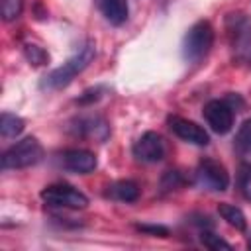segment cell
I'll return each instance as SVG.
<instances>
[{
	"instance_id": "9a60e30c",
	"label": "cell",
	"mask_w": 251,
	"mask_h": 251,
	"mask_svg": "<svg viewBox=\"0 0 251 251\" xmlns=\"http://www.w3.org/2000/svg\"><path fill=\"white\" fill-rule=\"evenodd\" d=\"M218 214H220L231 227H235V229H239V231H243L245 226H247L245 214L241 212V208H237V206H233V204H227V202L218 204Z\"/></svg>"
},
{
	"instance_id": "7402d4cb",
	"label": "cell",
	"mask_w": 251,
	"mask_h": 251,
	"mask_svg": "<svg viewBox=\"0 0 251 251\" xmlns=\"http://www.w3.org/2000/svg\"><path fill=\"white\" fill-rule=\"evenodd\" d=\"M102 94H104V86H92V88H86V90L76 98V102H78L80 106H90V104L98 102V100L102 98Z\"/></svg>"
},
{
	"instance_id": "4fadbf2b",
	"label": "cell",
	"mask_w": 251,
	"mask_h": 251,
	"mask_svg": "<svg viewBox=\"0 0 251 251\" xmlns=\"http://www.w3.org/2000/svg\"><path fill=\"white\" fill-rule=\"evenodd\" d=\"M108 188H110L108 196H112L120 202H135L139 198V186L133 180H118Z\"/></svg>"
},
{
	"instance_id": "8fae6325",
	"label": "cell",
	"mask_w": 251,
	"mask_h": 251,
	"mask_svg": "<svg viewBox=\"0 0 251 251\" xmlns=\"http://www.w3.org/2000/svg\"><path fill=\"white\" fill-rule=\"evenodd\" d=\"M59 159H61V165L67 171L76 173V175H88L98 165L96 155L88 149H67L59 155Z\"/></svg>"
},
{
	"instance_id": "2e32d148",
	"label": "cell",
	"mask_w": 251,
	"mask_h": 251,
	"mask_svg": "<svg viewBox=\"0 0 251 251\" xmlns=\"http://www.w3.org/2000/svg\"><path fill=\"white\" fill-rule=\"evenodd\" d=\"M233 145L241 155H249L251 153V118L245 120L239 126V129L235 133V139H233Z\"/></svg>"
},
{
	"instance_id": "9c48e42d",
	"label": "cell",
	"mask_w": 251,
	"mask_h": 251,
	"mask_svg": "<svg viewBox=\"0 0 251 251\" xmlns=\"http://www.w3.org/2000/svg\"><path fill=\"white\" fill-rule=\"evenodd\" d=\"M226 29L229 43L235 51H245L251 45V18L243 12L227 14L226 18Z\"/></svg>"
},
{
	"instance_id": "8992f818",
	"label": "cell",
	"mask_w": 251,
	"mask_h": 251,
	"mask_svg": "<svg viewBox=\"0 0 251 251\" xmlns=\"http://www.w3.org/2000/svg\"><path fill=\"white\" fill-rule=\"evenodd\" d=\"M196 180L206 190L224 192L229 186V175L226 167L216 159H202L196 169Z\"/></svg>"
},
{
	"instance_id": "52a82bcc",
	"label": "cell",
	"mask_w": 251,
	"mask_h": 251,
	"mask_svg": "<svg viewBox=\"0 0 251 251\" xmlns=\"http://www.w3.org/2000/svg\"><path fill=\"white\" fill-rule=\"evenodd\" d=\"M131 153L137 161L141 163H159L165 153H167V147H165V141L163 137L157 133V131H145L141 137H137V141L133 143L131 147Z\"/></svg>"
},
{
	"instance_id": "30bf717a",
	"label": "cell",
	"mask_w": 251,
	"mask_h": 251,
	"mask_svg": "<svg viewBox=\"0 0 251 251\" xmlns=\"http://www.w3.org/2000/svg\"><path fill=\"white\" fill-rule=\"evenodd\" d=\"M202 114H204L208 126L220 135L227 133L233 126V108L226 100H210L204 106Z\"/></svg>"
},
{
	"instance_id": "5bb4252c",
	"label": "cell",
	"mask_w": 251,
	"mask_h": 251,
	"mask_svg": "<svg viewBox=\"0 0 251 251\" xmlns=\"http://www.w3.org/2000/svg\"><path fill=\"white\" fill-rule=\"evenodd\" d=\"M25 127V122L16 116V114H10V112H2L0 116V133L4 139H12L16 135H20Z\"/></svg>"
},
{
	"instance_id": "277c9868",
	"label": "cell",
	"mask_w": 251,
	"mask_h": 251,
	"mask_svg": "<svg viewBox=\"0 0 251 251\" xmlns=\"http://www.w3.org/2000/svg\"><path fill=\"white\" fill-rule=\"evenodd\" d=\"M41 200L49 206L57 208H71V210H80L88 206L86 194H82L78 188L71 184H49L41 190Z\"/></svg>"
},
{
	"instance_id": "7c38bea8",
	"label": "cell",
	"mask_w": 251,
	"mask_h": 251,
	"mask_svg": "<svg viewBox=\"0 0 251 251\" xmlns=\"http://www.w3.org/2000/svg\"><path fill=\"white\" fill-rule=\"evenodd\" d=\"M94 2L102 12V16L106 18V22H110L112 25H122L129 16L127 0H94Z\"/></svg>"
},
{
	"instance_id": "e0dca14e",
	"label": "cell",
	"mask_w": 251,
	"mask_h": 251,
	"mask_svg": "<svg viewBox=\"0 0 251 251\" xmlns=\"http://www.w3.org/2000/svg\"><path fill=\"white\" fill-rule=\"evenodd\" d=\"M237 188L239 194L251 202V163H241L237 171Z\"/></svg>"
},
{
	"instance_id": "3957f363",
	"label": "cell",
	"mask_w": 251,
	"mask_h": 251,
	"mask_svg": "<svg viewBox=\"0 0 251 251\" xmlns=\"http://www.w3.org/2000/svg\"><path fill=\"white\" fill-rule=\"evenodd\" d=\"M43 159V147L37 141V137H24L16 141L12 147H8L2 153V169L12 171V169H27L37 165Z\"/></svg>"
},
{
	"instance_id": "7a4b0ae2",
	"label": "cell",
	"mask_w": 251,
	"mask_h": 251,
	"mask_svg": "<svg viewBox=\"0 0 251 251\" xmlns=\"http://www.w3.org/2000/svg\"><path fill=\"white\" fill-rule=\"evenodd\" d=\"M214 45V27L208 20H200L182 37V57L186 63L202 61Z\"/></svg>"
},
{
	"instance_id": "cb8c5ba5",
	"label": "cell",
	"mask_w": 251,
	"mask_h": 251,
	"mask_svg": "<svg viewBox=\"0 0 251 251\" xmlns=\"http://www.w3.org/2000/svg\"><path fill=\"white\" fill-rule=\"evenodd\" d=\"M247 247H249V249H251V237H249V241H247Z\"/></svg>"
},
{
	"instance_id": "ba28073f",
	"label": "cell",
	"mask_w": 251,
	"mask_h": 251,
	"mask_svg": "<svg viewBox=\"0 0 251 251\" xmlns=\"http://www.w3.org/2000/svg\"><path fill=\"white\" fill-rule=\"evenodd\" d=\"M167 126H169V129L178 139H182L186 143L200 145V147H204V145L210 143L208 131L202 126H198L196 122H192V120H186V118H180V116H169L167 118Z\"/></svg>"
},
{
	"instance_id": "ffe728a7",
	"label": "cell",
	"mask_w": 251,
	"mask_h": 251,
	"mask_svg": "<svg viewBox=\"0 0 251 251\" xmlns=\"http://www.w3.org/2000/svg\"><path fill=\"white\" fill-rule=\"evenodd\" d=\"M200 241L208 249H231V243H227L226 239H222L220 235H216V233H212L208 229H204L200 233Z\"/></svg>"
},
{
	"instance_id": "44dd1931",
	"label": "cell",
	"mask_w": 251,
	"mask_h": 251,
	"mask_svg": "<svg viewBox=\"0 0 251 251\" xmlns=\"http://www.w3.org/2000/svg\"><path fill=\"white\" fill-rule=\"evenodd\" d=\"M22 8H24V0H2V20L12 22L20 18Z\"/></svg>"
},
{
	"instance_id": "5b68a950",
	"label": "cell",
	"mask_w": 251,
	"mask_h": 251,
	"mask_svg": "<svg viewBox=\"0 0 251 251\" xmlns=\"http://www.w3.org/2000/svg\"><path fill=\"white\" fill-rule=\"evenodd\" d=\"M67 131L75 137L82 139H94L98 143H104L110 137V126L102 116L96 114H86V116H76L69 122Z\"/></svg>"
},
{
	"instance_id": "6da1fadb",
	"label": "cell",
	"mask_w": 251,
	"mask_h": 251,
	"mask_svg": "<svg viewBox=\"0 0 251 251\" xmlns=\"http://www.w3.org/2000/svg\"><path fill=\"white\" fill-rule=\"evenodd\" d=\"M96 55V45L94 41H86L82 47H78V51L75 55H71L61 67L49 71L41 82H39V88L41 90H47V92H53V90H61L65 86H69L76 75H80L94 59Z\"/></svg>"
},
{
	"instance_id": "ac0fdd59",
	"label": "cell",
	"mask_w": 251,
	"mask_h": 251,
	"mask_svg": "<svg viewBox=\"0 0 251 251\" xmlns=\"http://www.w3.org/2000/svg\"><path fill=\"white\" fill-rule=\"evenodd\" d=\"M186 184V178L180 171H167L161 176V192H171V190H178Z\"/></svg>"
},
{
	"instance_id": "603a6c76",
	"label": "cell",
	"mask_w": 251,
	"mask_h": 251,
	"mask_svg": "<svg viewBox=\"0 0 251 251\" xmlns=\"http://www.w3.org/2000/svg\"><path fill=\"white\" fill-rule=\"evenodd\" d=\"M135 227L139 231L149 233V235H155V237H167L169 235V229L165 226H157V224H137Z\"/></svg>"
},
{
	"instance_id": "d6986e66",
	"label": "cell",
	"mask_w": 251,
	"mask_h": 251,
	"mask_svg": "<svg viewBox=\"0 0 251 251\" xmlns=\"http://www.w3.org/2000/svg\"><path fill=\"white\" fill-rule=\"evenodd\" d=\"M24 55H25V59H27L31 65H35V67L45 65V63L49 61L47 51H45L43 47L35 45V43H25V45H24Z\"/></svg>"
}]
</instances>
